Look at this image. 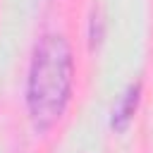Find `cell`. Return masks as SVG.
I'll list each match as a JSON object with an SVG mask.
<instances>
[{"label": "cell", "instance_id": "1", "mask_svg": "<svg viewBox=\"0 0 153 153\" xmlns=\"http://www.w3.org/2000/svg\"><path fill=\"white\" fill-rule=\"evenodd\" d=\"M74 81V60L69 43L60 33L38 41L26 81V105L36 129H50L65 112Z\"/></svg>", "mask_w": 153, "mask_h": 153}, {"label": "cell", "instance_id": "2", "mask_svg": "<svg viewBox=\"0 0 153 153\" xmlns=\"http://www.w3.org/2000/svg\"><path fill=\"white\" fill-rule=\"evenodd\" d=\"M139 96H141V81L129 84L127 91L122 93L120 103H117L115 110H112V127H115L117 131H124V129L129 127V122H131V117H134V112H136V105H139Z\"/></svg>", "mask_w": 153, "mask_h": 153}]
</instances>
